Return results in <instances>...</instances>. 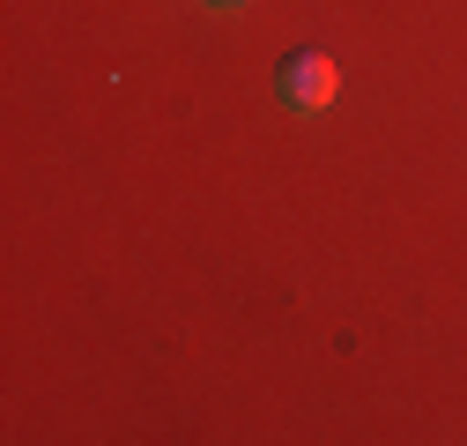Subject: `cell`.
Here are the masks:
<instances>
[{"instance_id": "1", "label": "cell", "mask_w": 467, "mask_h": 446, "mask_svg": "<svg viewBox=\"0 0 467 446\" xmlns=\"http://www.w3.org/2000/svg\"><path fill=\"white\" fill-rule=\"evenodd\" d=\"M334 90H341V68L327 60V52H297V60H282V75H275V97L289 112H327Z\"/></svg>"}, {"instance_id": "2", "label": "cell", "mask_w": 467, "mask_h": 446, "mask_svg": "<svg viewBox=\"0 0 467 446\" xmlns=\"http://www.w3.org/2000/svg\"><path fill=\"white\" fill-rule=\"evenodd\" d=\"M208 8H238V0H208Z\"/></svg>"}]
</instances>
